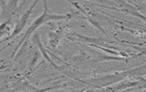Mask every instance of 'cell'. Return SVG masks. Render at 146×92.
I'll list each match as a JSON object with an SVG mask.
<instances>
[{"label":"cell","mask_w":146,"mask_h":92,"mask_svg":"<svg viewBox=\"0 0 146 92\" xmlns=\"http://www.w3.org/2000/svg\"><path fill=\"white\" fill-rule=\"evenodd\" d=\"M8 27L6 24H3L0 26V37L3 36L8 31Z\"/></svg>","instance_id":"cell-1"}]
</instances>
